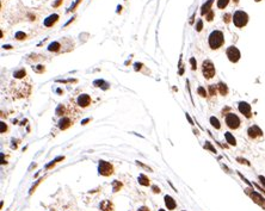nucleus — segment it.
<instances>
[{"label": "nucleus", "instance_id": "1", "mask_svg": "<svg viewBox=\"0 0 265 211\" xmlns=\"http://www.w3.org/2000/svg\"><path fill=\"white\" fill-rule=\"evenodd\" d=\"M208 43H209V47H210V48L214 49V50H215V49H219L220 47H222L223 43H225V37H223L222 31H219V30L213 31V32L209 35Z\"/></svg>", "mask_w": 265, "mask_h": 211}, {"label": "nucleus", "instance_id": "2", "mask_svg": "<svg viewBox=\"0 0 265 211\" xmlns=\"http://www.w3.org/2000/svg\"><path fill=\"white\" fill-rule=\"evenodd\" d=\"M233 22L236 28H244L248 22V16L244 11H236L233 16Z\"/></svg>", "mask_w": 265, "mask_h": 211}, {"label": "nucleus", "instance_id": "3", "mask_svg": "<svg viewBox=\"0 0 265 211\" xmlns=\"http://www.w3.org/2000/svg\"><path fill=\"white\" fill-rule=\"evenodd\" d=\"M202 73L206 79H212L215 75V67L210 60H206L202 63Z\"/></svg>", "mask_w": 265, "mask_h": 211}, {"label": "nucleus", "instance_id": "4", "mask_svg": "<svg viewBox=\"0 0 265 211\" xmlns=\"http://www.w3.org/2000/svg\"><path fill=\"white\" fill-rule=\"evenodd\" d=\"M98 172L100 175H111L113 173V166L111 165L110 162H106V161H99V165H98Z\"/></svg>", "mask_w": 265, "mask_h": 211}, {"label": "nucleus", "instance_id": "5", "mask_svg": "<svg viewBox=\"0 0 265 211\" xmlns=\"http://www.w3.org/2000/svg\"><path fill=\"white\" fill-rule=\"evenodd\" d=\"M240 118L234 113H227L226 114V124L230 129H238L240 126Z\"/></svg>", "mask_w": 265, "mask_h": 211}, {"label": "nucleus", "instance_id": "6", "mask_svg": "<svg viewBox=\"0 0 265 211\" xmlns=\"http://www.w3.org/2000/svg\"><path fill=\"white\" fill-rule=\"evenodd\" d=\"M226 54H227V57H228V60L230 61V62H238V61L240 60V51H239V49L236 48V47H234V45H232V47H229V48L227 49V51H226Z\"/></svg>", "mask_w": 265, "mask_h": 211}, {"label": "nucleus", "instance_id": "7", "mask_svg": "<svg viewBox=\"0 0 265 211\" xmlns=\"http://www.w3.org/2000/svg\"><path fill=\"white\" fill-rule=\"evenodd\" d=\"M238 108H239V111L245 116V117L250 118L251 117V105L246 101H240L239 105H238Z\"/></svg>", "mask_w": 265, "mask_h": 211}, {"label": "nucleus", "instance_id": "8", "mask_svg": "<svg viewBox=\"0 0 265 211\" xmlns=\"http://www.w3.org/2000/svg\"><path fill=\"white\" fill-rule=\"evenodd\" d=\"M247 134L251 138H257V137H260V136H263V131L260 130V128L258 126V125H252V126H250L248 128V130H247Z\"/></svg>", "mask_w": 265, "mask_h": 211}, {"label": "nucleus", "instance_id": "9", "mask_svg": "<svg viewBox=\"0 0 265 211\" xmlns=\"http://www.w3.org/2000/svg\"><path fill=\"white\" fill-rule=\"evenodd\" d=\"M77 101H78V105L80 107H87L91 104V97L88 96V94H80Z\"/></svg>", "mask_w": 265, "mask_h": 211}, {"label": "nucleus", "instance_id": "10", "mask_svg": "<svg viewBox=\"0 0 265 211\" xmlns=\"http://www.w3.org/2000/svg\"><path fill=\"white\" fill-rule=\"evenodd\" d=\"M71 125H72V120L68 117H62L59 122V128L61 130H66V129H68Z\"/></svg>", "mask_w": 265, "mask_h": 211}, {"label": "nucleus", "instance_id": "11", "mask_svg": "<svg viewBox=\"0 0 265 211\" xmlns=\"http://www.w3.org/2000/svg\"><path fill=\"white\" fill-rule=\"evenodd\" d=\"M165 204L168 210H174L177 204H176V200L172 198L171 196H165Z\"/></svg>", "mask_w": 265, "mask_h": 211}, {"label": "nucleus", "instance_id": "12", "mask_svg": "<svg viewBox=\"0 0 265 211\" xmlns=\"http://www.w3.org/2000/svg\"><path fill=\"white\" fill-rule=\"evenodd\" d=\"M99 208L101 211H112L113 209V205L110 200H103L100 204H99Z\"/></svg>", "mask_w": 265, "mask_h": 211}, {"label": "nucleus", "instance_id": "13", "mask_svg": "<svg viewBox=\"0 0 265 211\" xmlns=\"http://www.w3.org/2000/svg\"><path fill=\"white\" fill-rule=\"evenodd\" d=\"M57 19H59V16H57V15H51V16H49L48 18L44 20V25L48 26V28H50V26H53L54 24L57 22Z\"/></svg>", "mask_w": 265, "mask_h": 211}, {"label": "nucleus", "instance_id": "14", "mask_svg": "<svg viewBox=\"0 0 265 211\" xmlns=\"http://www.w3.org/2000/svg\"><path fill=\"white\" fill-rule=\"evenodd\" d=\"M213 3H214V0H208V1H207L206 4H203L202 9H201V15H203V16L207 15V13L210 11V9H212Z\"/></svg>", "mask_w": 265, "mask_h": 211}, {"label": "nucleus", "instance_id": "15", "mask_svg": "<svg viewBox=\"0 0 265 211\" xmlns=\"http://www.w3.org/2000/svg\"><path fill=\"white\" fill-rule=\"evenodd\" d=\"M217 90H219L220 94H222V96H226V94L228 93V87L226 84H223V83H219V85H217Z\"/></svg>", "mask_w": 265, "mask_h": 211}, {"label": "nucleus", "instance_id": "16", "mask_svg": "<svg viewBox=\"0 0 265 211\" xmlns=\"http://www.w3.org/2000/svg\"><path fill=\"white\" fill-rule=\"evenodd\" d=\"M225 137H226V140H227V142L229 144H232V146H235L236 144V140L234 138V136L230 134V132H226L225 134Z\"/></svg>", "mask_w": 265, "mask_h": 211}, {"label": "nucleus", "instance_id": "17", "mask_svg": "<svg viewBox=\"0 0 265 211\" xmlns=\"http://www.w3.org/2000/svg\"><path fill=\"white\" fill-rule=\"evenodd\" d=\"M139 182L141 184V185H144V186H148V185H149V179L147 178L145 174H140V176H139Z\"/></svg>", "mask_w": 265, "mask_h": 211}, {"label": "nucleus", "instance_id": "18", "mask_svg": "<svg viewBox=\"0 0 265 211\" xmlns=\"http://www.w3.org/2000/svg\"><path fill=\"white\" fill-rule=\"evenodd\" d=\"M60 48H61V45H60L59 42H53L51 44H49L48 50H49V51H59Z\"/></svg>", "mask_w": 265, "mask_h": 211}, {"label": "nucleus", "instance_id": "19", "mask_svg": "<svg viewBox=\"0 0 265 211\" xmlns=\"http://www.w3.org/2000/svg\"><path fill=\"white\" fill-rule=\"evenodd\" d=\"M251 197L254 199V202H257V203H259L260 205H264L265 204V202H264V199L262 198V197L259 196V194H257L256 192H253V193H251Z\"/></svg>", "mask_w": 265, "mask_h": 211}, {"label": "nucleus", "instance_id": "20", "mask_svg": "<svg viewBox=\"0 0 265 211\" xmlns=\"http://www.w3.org/2000/svg\"><path fill=\"white\" fill-rule=\"evenodd\" d=\"M210 123H212V125L215 128V129H220L221 128V124H220V122H219V119H217L216 117H210Z\"/></svg>", "mask_w": 265, "mask_h": 211}, {"label": "nucleus", "instance_id": "21", "mask_svg": "<svg viewBox=\"0 0 265 211\" xmlns=\"http://www.w3.org/2000/svg\"><path fill=\"white\" fill-rule=\"evenodd\" d=\"M15 78H17V79H22L23 77H25L26 75V72H25V69H19V71H17V72H15Z\"/></svg>", "mask_w": 265, "mask_h": 211}, {"label": "nucleus", "instance_id": "22", "mask_svg": "<svg viewBox=\"0 0 265 211\" xmlns=\"http://www.w3.org/2000/svg\"><path fill=\"white\" fill-rule=\"evenodd\" d=\"M228 3H229V0H217V7L225 9V7H227Z\"/></svg>", "mask_w": 265, "mask_h": 211}, {"label": "nucleus", "instance_id": "23", "mask_svg": "<svg viewBox=\"0 0 265 211\" xmlns=\"http://www.w3.org/2000/svg\"><path fill=\"white\" fill-rule=\"evenodd\" d=\"M216 92H217V86L210 85V86H209V94H210V96H215Z\"/></svg>", "mask_w": 265, "mask_h": 211}, {"label": "nucleus", "instance_id": "24", "mask_svg": "<svg viewBox=\"0 0 265 211\" xmlns=\"http://www.w3.org/2000/svg\"><path fill=\"white\" fill-rule=\"evenodd\" d=\"M56 114H57V116L65 114V107H63V105H59V106H57V108H56Z\"/></svg>", "mask_w": 265, "mask_h": 211}, {"label": "nucleus", "instance_id": "25", "mask_svg": "<svg viewBox=\"0 0 265 211\" xmlns=\"http://www.w3.org/2000/svg\"><path fill=\"white\" fill-rule=\"evenodd\" d=\"M65 158H63V156H59V158H56L55 160H54V161H51L50 163H49V165H47V168H50V167H53L54 165H55V163L57 162V161H61V160H63Z\"/></svg>", "mask_w": 265, "mask_h": 211}, {"label": "nucleus", "instance_id": "26", "mask_svg": "<svg viewBox=\"0 0 265 211\" xmlns=\"http://www.w3.org/2000/svg\"><path fill=\"white\" fill-rule=\"evenodd\" d=\"M112 186H113V192H117L118 190L122 187V184L119 182V181H113V184H112Z\"/></svg>", "mask_w": 265, "mask_h": 211}, {"label": "nucleus", "instance_id": "27", "mask_svg": "<svg viewBox=\"0 0 265 211\" xmlns=\"http://www.w3.org/2000/svg\"><path fill=\"white\" fill-rule=\"evenodd\" d=\"M197 92H198V94H200L201 97H203V98L207 97V91L203 87H198V88H197Z\"/></svg>", "mask_w": 265, "mask_h": 211}, {"label": "nucleus", "instance_id": "28", "mask_svg": "<svg viewBox=\"0 0 265 211\" xmlns=\"http://www.w3.org/2000/svg\"><path fill=\"white\" fill-rule=\"evenodd\" d=\"M204 148L206 149H209V150H212L213 153H216V150H215V148L212 146V143L210 142H206V144H204Z\"/></svg>", "mask_w": 265, "mask_h": 211}, {"label": "nucleus", "instance_id": "29", "mask_svg": "<svg viewBox=\"0 0 265 211\" xmlns=\"http://www.w3.org/2000/svg\"><path fill=\"white\" fill-rule=\"evenodd\" d=\"M190 65H191V69H192V71H196V68H197V63H196L195 57H191V59H190Z\"/></svg>", "mask_w": 265, "mask_h": 211}, {"label": "nucleus", "instance_id": "30", "mask_svg": "<svg viewBox=\"0 0 265 211\" xmlns=\"http://www.w3.org/2000/svg\"><path fill=\"white\" fill-rule=\"evenodd\" d=\"M33 69H35V72H37V73H43L44 72V66H42V65L36 66V67H33Z\"/></svg>", "mask_w": 265, "mask_h": 211}, {"label": "nucleus", "instance_id": "31", "mask_svg": "<svg viewBox=\"0 0 265 211\" xmlns=\"http://www.w3.org/2000/svg\"><path fill=\"white\" fill-rule=\"evenodd\" d=\"M25 37H26V35H25V33L24 32H17L16 33V38L17 39H25Z\"/></svg>", "mask_w": 265, "mask_h": 211}, {"label": "nucleus", "instance_id": "32", "mask_svg": "<svg viewBox=\"0 0 265 211\" xmlns=\"http://www.w3.org/2000/svg\"><path fill=\"white\" fill-rule=\"evenodd\" d=\"M213 18H214V12L210 10V11L207 13V20H208V22H212Z\"/></svg>", "mask_w": 265, "mask_h": 211}, {"label": "nucleus", "instance_id": "33", "mask_svg": "<svg viewBox=\"0 0 265 211\" xmlns=\"http://www.w3.org/2000/svg\"><path fill=\"white\" fill-rule=\"evenodd\" d=\"M202 28H203V22H202V20L200 19L198 22H197V25H196V30L200 32V31L202 30Z\"/></svg>", "mask_w": 265, "mask_h": 211}, {"label": "nucleus", "instance_id": "34", "mask_svg": "<svg viewBox=\"0 0 265 211\" xmlns=\"http://www.w3.org/2000/svg\"><path fill=\"white\" fill-rule=\"evenodd\" d=\"M230 18H232V16H230L229 13H226V15L223 16V22H225V23H229L230 22Z\"/></svg>", "mask_w": 265, "mask_h": 211}, {"label": "nucleus", "instance_id": "35", "mask_svg": "<svg viewBox=\"0 0 265 211\" xmlns=\"http://www.w3.org/2000/svg\"><path fill=\"white\" fill-rule=\"evenodd\" d=\"M80 1H81V0H77V1H75V4H74V5L72 6V7L69 9V11H74V9H75V7H77V6L79 5V3H80Z\"/></svg>", "mask_w": 265, "mask_h": 211}, {"label": "nucleus", "instance_id": "36", "mask_svg": "<svg viewBox=\"0 0 265 211\" xmlns=\"http://www.w3.org/2000/svg\"><path fill=\"white\" fill-rule=\"evenodd\" d=\"M6 130H7V126H6V124H5V123H1V130H0V131L4 134Z\"/></svg>", "mask_w": 265, "mask_h": 211}, {"label": "nucleus", "instance_id": "37", "mask_svg": "<svg viewBox=\"0 0 265 211\" xmlns=\"http://www.w3.org/2000/svg\"><path fill=\"white\" fill-rule=\"evenodd\" d=\"M62 1H63V0H56V1L53 4V6H54V7H57V6H59L61 3H62Z\"/></svg>", "mask_w": 265, "mask_h": 211}, {"label": "nucleus", "instance_id": "38", "mask_svg": "<svg viewBox=\"0 0 265 211\" xmlns=\"http://www.w3.org/2000/svg\"><path fill=\"white\" fill-rule=\"evenodd\" d=\"M153 192H154V193H159V192H160V188L157 187V186H153Z\"/></svg>", "mask_w": 265, "mask_h": 211}, {"label": "nucleus", "instance_id": "39", "mask_svg": "<svg viewBox=\"0 0 265 211\" xmlns=\"http://www.w3.org/2000/svg\"><path fill=\"white\" fill-rule=\"evenodd\" d=\"M259 180H260V182L263 184V185H264V187H265V178H264V176H259Z\"/></svg>", "mask_w": 265, "mask_h": 211}, {"label": "nucleus", "instance_id": "40", "mask_svg": "<svg viewBox=\"0 0 265 211\" xmlns=\"http://www.w3.org/2000/svg\"><path fill=\"white\" fill-rule=\"evenodd\" d=\"M238 161H240L241 163H246V165H250V163L246 161V160H244V159H240V158H238Z\"/></svg>", "mask_w": 265, "mask_h": 211}, {"label": "nucleus", "instance_id": "41", "mask_svg": "<svg viewBox=\"0 0 265 211\" xmlns=\"http://www.w3.org/2000/svg\"><path fill=\"white\" fill-rule=\"evenodd\" d=\"M139 211H149V209H148L147 206H141V208L139 209Z\"/></svg>", "mask_w": 265, "mask_h": 211}, {"label": "nucleus", "instance_id": "42", "mask_svg": "<svg viewBox=\"0 0 265 211\" xmlns=\"http://www.w3.org/2000/svg\"><path fill=\"white\" fill-rule=\"evenodd\" d=\"M186 118H188V120L190 122V124H194V123H192V119H191V118H190V116H189L188 113H186Z\"/></svg>", "mask_w": 265, "mask_h": 211}, {"label": "nucleus", "instance_id": "43", "mask_svg": "<svg viewBox=\"0 0 265 211\" xmlns=\"http://www.w3.org/2000/svg\"><path fill=\"white\" fill-rule=\"evenodd\" d=\"M88 120H90V118H87V119H85V120L83 122V124H86V123H87V122H88Z\"/></svg>", "mask_w": 265, "mask_h": 211}, {"label": "nucleus", "instance_id": "44", "mask_svg": "<svg viewBox=\"0 0 265 211\" xmlns=\"http://www.w3.org/2000/svg\"><path fill=\"white\" fill-rule=\"evenodd\" d=\"M233 1H234V3H235V4H236V3H238V1H239V0H233Z\"/></svg>", "mask_w": 265, "mask_h": 211}, {"label": "nucleus", "instance_id": "45", "mask_svg": "<svg viewBox=\"0 0 265 211\" xmlns=\"http://www.w3.org/2000/svg\"><path fill=\"white\" fill-rule=\"evenodd\" d=\"M159 211H165V210H162V209H160V210H159Z\"/></svg>", "mask_w": 265, "mask_h": 211}, {"label": "nucleus", "instance_id": "46", "mask_svg": "<svg viewBox=\"0 0 265 211\" xmlns=\"http://www.w3.org/2000/svg\"><path fill=\"white\" fill-rule=\"evenodd\" d=\"M256 1H262V0H256Z\"/></svg>", "mask_w": 265, "mask_h": 211}]
</instances>
